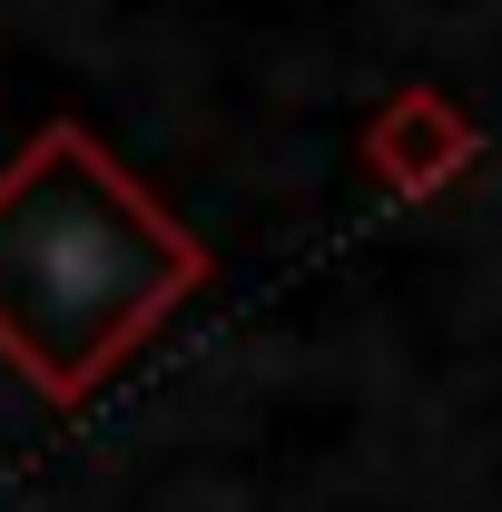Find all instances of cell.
I'll use <instances>...</instances> for the list:
<instances>
[{
	"label": "cell",
	"mask_w": 502,
	"mask_h": 512,
	"mask_svg": "<svg viewBox=\"0 0 502 512\" xmlns=\"http://www.w3.org/2000/svg\"><path fill=\"white\" fill-rule=\"evenodd\" d=\"M207 276V247L89 128H40L0 168V355L79 404Z\"/></svg>",
	"instance_id": "obj_1"
}]
</instances>
